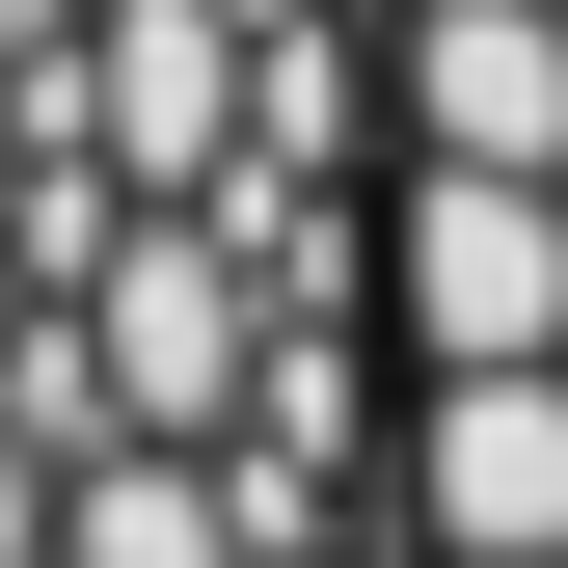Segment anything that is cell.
<instances>
[{
	"mask_svg": "<svg viewBox=\"0 0 568 568\" xmlns=\"http://www.w3.org/2000/svg\"><path fill=\"white\" fill-rule=\"evenodd\" d=\"M379 325L434 352V379H568V190L406 163V190H379Z\"/></svg>",
	"mask_w": 568,
	"mask_h": 568,
	"instance_id": "7a4b0ae2",
	"label": "cell"
},
{
	"mask_svg": "<svg viewBox=\"0 0 568 568\" xmlns=\"http://www.w3.org/2000/svg\"><path fill=\"white\" fill-rule=\"evenodd\" d=\"M28 325H54V298H28V271H0V352H28Z\"/></svg>",
	"mask_w": 568,
	"mask_h": 568,
	"instance_id": "ba28073f",
	"label": "cell"
},
{
	"mask_svg": "<svg viewBox=\"0 0 568 568\" xmlns=\"http://www.w3.org/2000/svg\"><path fill=\"white\" fill-rule=\"evenodd\" d=\"M0 217H28V135H0Z\"/></svg>",
	"mask_w": 568,
	"mask_h": 568,
	"instance_id": "9c48e42d",
	"label": "cell"
},
{
	"mask_svg": "<svg viewBox=\"0 0 568 568\" xmlns=\"http://www.w3.org/2000/svg\"><path fill=\"white\" fill-rule=\"evenodd\" d=\"M54 568H244V515H217V460H82L54 487Z\"/></svg>",
	"mask_w": 568,
	"mask_h": 568,
	"instance_id": "8992f818",
	"label": "cell"
},
{
	"mask_svg": "<svg viewBox=\"0 0 568 568\" xmlns=\"http://www.w3.org/2000/svg\"><path fill=\"white\" fill-rule=\"evenodd\" d=\"M82 163L135 217H217L244 190V0H82Z\"/></svg>",
	"mask_w": 568,
	"mask_h": 568,
	"instance_id": "3957f363",
	"label": "cell"
},
{
	"mask_svg": "<svg viewBox=\"0 0 568 568\" xmlns=\"http://www.w3.org/2000/svg\"><path fill=\"white\" fill-rule=\"evenodd\" d=\"M54 325H82V406H109V460H217V434H244V379H271V298L217 271V217H135L82 298H54Z\"/></svg>",
	"mask_w": 568,
	"mask_h": 568,
	"instance_id": "6da1fadb",
	"label": "cell"
},
{
	"mask_svg": "<svg viewBox=\"0 0 568 568\" xmlns=\"http://www.w3.org/2000/svg\"><path fill=\"white\" fill-rule=\"evenodd\" d=\"M406 541L434 568H568V379H434L406 406Z\"/></svg>",
	"mask_w": 568,
	"mask_h": 568,
	"instance_id": "277c9868",
	"label": "cell"
},
{
	"mask_svg": "<svg viewBox=\"0 0 568 568\" xmlns=\"http://www.w3.org/2000/svg\"><path fill=\"white\" fill-rule=\"evenodd\" d=\"M0 568H54V460L28 434H0Z\"/></svg>",
	"mask_w": 568,
	"mask_h": 568,
	"instance_id": "52a82bcc",
	"label": "cell"
},
{
	"mask_svg": "<svg viewBox=\"0 0 568 568\" xmlns=\"http://www.w3.org/2000/svg\"><path fill=\"white\" fill-rule=\"evenodd\" d=\"M406 163L568 190V0H406Z\"/></svg>",
	"mask_w": 568,
	"mask_h": 568,
	"instance_id": "5b68a950",
	"label": "cell"
}]
</instances>
